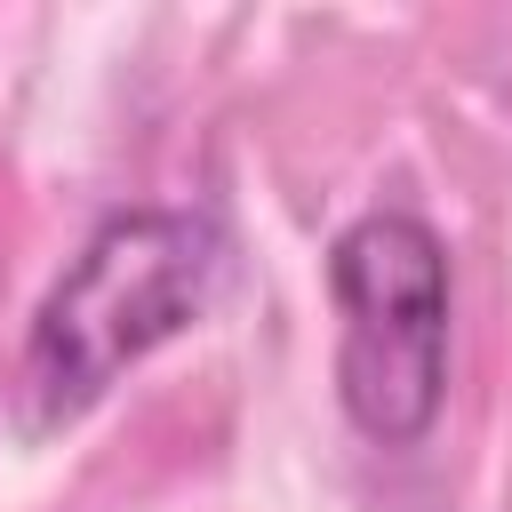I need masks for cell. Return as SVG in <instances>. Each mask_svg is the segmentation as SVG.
Segmentation results:
<instances>
[{"label": "cell", "instance_id": "obj_2", "mask_svg": "<svg viewBox=\"0 0 512 512\" xmlns=\"http://www.w3.org/2000/svg\"><path fill=\"white\" fill-rule=\"evenodd\" d=\"M328 288L344 312L336 392L376 448H416L448 400V248L424 216L376 208L336 232Z\"/></svg>", "mask_w": 512, "mask_h": 512}, {"label": "cell", "instance_id": "obj_1", "mask_svg": "<svg viewBox=\"0 0 512 512\" xmlns=\"http://www.w3.org/2000/svg\"><path fill=\"white\" fill-rule=\"evenodd\" d=\"M224 272V232L192 208H120L56 272L24 328L16 400L32 432L88 416L136 360L184 336Z\"/></svg>", "mask_w": 512, "mask_h": 512}]
</instances>
